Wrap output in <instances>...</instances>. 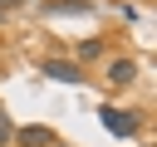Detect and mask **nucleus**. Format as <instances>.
<instances>
[{
    "mask_svg": "<svg viewBox=\"0 0 157 147\" xmlns=\"http://www.w3.org/2000/svg\"><path fill=\"white\" fill-rule=\"evenodd\" d=\"M98 118H103V127H108L113 137H137V113H128V108H113V103H103V108H98Z\"/></svg>",
    "mask_w": 157,
    "mask_h": 147,
    "instance_id": "1",
    "label": "nucleus"
},
{
    "mask_svg": "<svg viewBox=\"0 0 157 147\" xmlns=\"http://www.w3.org/2000/svg\"><path fill=\"white\" fill-rule=\"evenodd\" d=\"M74 54H78V69H83V64H93V59L103 54V39H83V44H74Z\"/></svg>",
    "mask_w": 157,
    "mask_h": 147,
    "instance_id": "5",
    "label": "nucleus"
},
{
    "mask_svg": "<svg viewBox=\"0 0 157 147\" xmlns=\"http://www.w3.org/2000/svg\"><path fill=\"white\" fill-rule=\"evenodd\" d=\"M15 5H20V0H0V10H15Z\"/></svg>",
    "mask_w": 157,
    "mask_h": 147,
    "instance_id": "8",
    "label": "nucleus"
},
{
    "mask_svg": "<svg viewBox=\"0 0 157 147\" xmlns=\"http://www.w3.org/2000/svg\"><path fill=\"white\" fill-rule=\"evenodd\" d=\"M10 142H20V147H54V127L49 123H29V127H15Z\"/></svg>",
    "mask_w": 157,
    "mask_h": 147,
    "instance_id": "3",
    "label": "nucleus"
},
{
    "mask_svg": "<svg viewBox=\"0 0 157 147\" xmlns=\"http://www.w3.org/2000/svg\"><path fill=\"white\" fill-rule=\"evenodd\" d=\"M132 78H137V64H132V59H113V64H108V83H113V88H123V83H132Z\"/></svg>",
    "mask_w": 157,
    "mask_h": 147,
    "instance_id": "4",
    "label": "nucleus"
},
{
    "mask_svg": "<svg viewBox=\"0 0 157 147\" xmlns=\"http://www.w3.org/2000/svg\"><path fill=\"white\" fill-rule=\"evenodd\" d=\"M54 147H64V142H54Z\"/></svg>",
    "mask_w": 157,
    "mask_h": 147,
    "instance_id": "9",
    "label": "nucleus"
},
{
    "mask_svg": "<svg viewBox=\"0 0 157 147\" xmlns=\"http://www.w3.org/2000/svg\"><path fill=\"white\" fill-rule=\"evenodd\" d=\"M39 74H44V78H54V83H69V88H78V83H83V69H78L74 59H39Z\"/></svg>",
    "mask_w": 157,
    "mask_h": 147,
    "instance_id": "2",
    "label": "nucleus"
},
{
    "mask_svg": "<svg viewBox=\"0 0 157 147\" xmlns=\"http://www.w3.org/2000/svg\"><path fill=\"white\" fill-rule=\"evenodd\" d=\"M44 10H59V15H74V10H88V5H83V0H49Z\"/></svg>",
    "mask_w": 157,
    "mask_h": 147,
    "instance_id": "6",
    "label": "nucleus"
},
{
    "mask_svg": "<svg viewBox=\"0 0 157 147\" xmlns=\"http://www.w3.org/2000/svg\"><path fill=\"white\" fill-rule=\"evenodd\" d=\"M10 137H15V123H10V113H5V103H0V147H10Z\"/></svg>",
    "mask_w": 157,
    "mask_h": 147,
    "instance_id": "7",
    "label": "nucleus"
}]
</instances>
